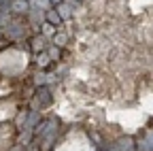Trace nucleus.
<instances>
[{
  "label": "nucleus",
  "mask_w": 153,
  "mask_h": 151,
  "mask_svg": "<svg viewBox=\"0 0 153 151\" xmlns=\"http://www.w3.org/2000/svg\"><path fill=\"white\" fill-rule=\"evenodd\" d=\"M55 126H57V119H55V117H51V119H45L43 123H38V126H36L34 134H36L38 138H49V136H53V132H55Z\"/></svg>",
  "instance_id": "1"
},
{
  "label": "nucleus",
  "mask_w": 153,
  "mask_h": 151,
  "mask_svg": "<svg viewBox=\"0 0 153 151\" xmlns=\"http://www.w3.org/2000/svg\"><path fill=\"white\" fill-rule=\"evenodd\" d=\"M4 34L9 39H22V36H26V26H22L19 22H13L4 28Z\"/></svg>",
  "instance_id": "2"
},
{
  "label": "nucleus",
  "mask_w": 153,
  "mask_h": 151,
  "mask_svg": "<svg viewBox=\"0 0 153 151\" xmlns=\"http://www.w3.org/2000/svg\"><path fill=\"white\" fill-rule=\"evenodd\" d=\"M41 104V106H49L51 104V91L49 87H38L36 91V106Z\"/></svg>",
  "instance_id": "3"
},
{
  "label": "nucleus",
  "mask_w": 153,
  "mask_h": 151,
  "mask_svg": "<svg viewBox=\"0 0 153 151\" xmlns=\"http://www.w3.org/2000/svg\"><path fill=\"white\" fill-rule=\"evenodd\" d=\"M11 11H13V13H17V15H26V13H30V11H32L30 0H13Z\"/></svg>",
  "instance_id": "4"
},
{
  "label": "nucleus",
  "mask_w": 153,
  "mask_h": 151,
  "mask_svg": "<svg viewBox=\"0 0 153 151\" xmlns=\"http://www.w3.org/2000/svg\"><path fill=\"white\" fill-rule=\"evenodd\" d=\"M45 45H47V36L45 34H36L34 39H32V51H36V53H41L43 49H45Z\"/></svg>",
  "instance_id": "5"
},
{
  "label": "nucleus",
  "mask_w": 153,
  "mask_h": 151,
  "mask_svg": "<svg viewBox=\"0 0 153 151\" xmlns=\"http://www.w3.org/2000/svg\"><path fill=\"white\" fill-rule=\"evenodd\" d=\"M45 19H47V24H53V26H60L64 22L62 17H60V13H57V9H49L45 13Z\"/></svg>",
  "instance_id": "6"
},
{
  "label": "nucleus",
  "mask_w": 153,
  "mask_h": 151,
  "mask_svg": "<svg viewBox=\"0 0 153 151\" xmlns=\"http://www.w3.org/2000/svg\"><path fill=\"white\" fill-rule=\"evenodd\" d=\"M30 7L36 9V11H49L51 0H30Z\"/></svg>",
  "instance_id": "7"
},
{
  "label": "nucleus",
  "mask_w": 153,
  "mask_h": 151,
  "mask_svg": "<svg viewBox=\"0 0 153 151\" xmlns=\"http://www.w3.org/2000/svg\"><path fill=\"white\" fill-rule=\"evenodd\" d=\"M57 13H60L62 19H68V17L72 15V7L68 2H60V4H57Z\"/></svg>",
  "instance_id": "8"
},
{
  "label": "nucleus",
  "mask_w": 153,
  "mask_h": 151,
  "mask_svg": "<svg viewBox=\"0 0 153 151\" xmlns=\"http://www.w3.org/2000/svg\"><path fill=\"white\" fill-rule=\"evenodd\" d=\"M130 149H132V141H130V138L119 141L117 145H113V147H111V151H130Z\"/></svg>",
  "instance_id": "9"
},
{
  "label": "nucleus",
  "mask_w": 153,
  "mask_h": 151,
  "mask_svg": "<svg viewBox=\"0 0 153 151\" xmlns=\"http://www.w3.org/2000/svg\"><path fill=\"white\" fill-rule=\"evenodd\" d=\"M140 151H153V132L140 141Z\"/></svg>",
  "instance_id": "10"
},
{
  "label": "nucleus",
  "mask_w": 153,
  "mask_h": 151,
  "mask_svg": "<svg viewBox=\"0 0 153 151\" xmlns=\"http://www.w3.org/2000/svg\"><path fill=\"white\" fill-rule=\"evenodd\" d=\"M49 62H51V58H49V53H36V64L41 66V68H45V66H49Z\"/></svg>",
  "instance_id": "11"
},
{
  "label": "nucleus",
  "mask_w": 153,
  "mask_h": 151,
  "mask_svg": "<svg viewBox=\"0 0 153 151\" xmlns=\"http://www.w3.org/2000/svg\"><path fill=\"white\" fill-rule=\"evenodd\" d=\"M66 41H68V36H66L64 32H57V34H55V39H53V43H55L57 47H64Z\"/></svg>",
  "instance_id": "12"
},
{
  "label": "nucleus",
  "mask_w": 153,
  "mask_h": 151,
  "mask_svg": "<svg viewBox=\"0 0 153 151\" xmlns=\"http://www.w3.org/2000/svg\"><path fill=\"white\" fill-rule=\"evenodd\" d=\"M30 19H32V24H41V22H43V13L36 11V9H32V11H30Z\"/></svg>",
  "instance_id": "13"
},
{
  "label": "nucleus",
  "mask_w": 153,
  "mask_h": 151,
  "mask_svg": "<svg viewBox=\"0 0 153 151\" xmlns=\"http://www.w3.org/2000/svg\"><path fill=\"white\" fill-rule=\"evenodd\" d=\"M47 53H49V58H51V60H60V47H57V45H53Z\"/></svg>",
  "instance_id": "14"
},
{
  "label": "nucleus",
  "mask_w": 153,
  "mask_h": 151,
  "mask_svg": "<svg viewBox=\"0 0 153 151\" xmlns=\"http://www.w3.org/2000/svg\"><path fill=\"white\" fill-rule=\"evenodd\" d=\"M51 34H57V26H53V24L45 26V36H51Z\"/></svg>",
  "instance_id": "15"
},
{
  "label": "nucleus",
  "mask_w": 153,
  "mask_h": 151,
  "mask_svg": "<svg viewBox=\"0 0 153 151\" xmlns=\"http://www.w3.org/2000/svg\"><path fill=\"white\" fill-rule=\"evenodd\" d=\"M53 77H49V74H38V77H36V83L38 85H43V83H47V81H51Z\"/></svg>",
  "instance_id": "16"
},
{
  "label": "nucleus",
  "mask_w": 153,
  "mask_h": 151,
  "mask_svg": "<svg viewBox=\"0 0 153 151\" xmlns=\"http://www.w3.org/2000/svg\"><path fill=\"white\" fill-rule=\"evenodd\" d=\"M60 2H64V0H51V4H60Z\"/></svg>",
  "instance_id": "17"
},
{
  "label": "nucleus",
  "mask_w": 153,
  "mask_h": 151,
  "mask_svg": "<svg viewBox=\"0 0 153 151\" xmlns=\"http://www.w3.org/2000/svg\"><path fill=\"white\" fill-rule=\"evenodd\" d=\"M0 2H2V0H0Z\"/></svg>",
  "instance_id": "18"
}]
</instances>
